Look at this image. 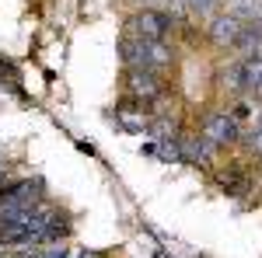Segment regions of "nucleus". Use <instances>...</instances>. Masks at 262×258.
<instances>
[{
  "label": "nucleus",
  "instance_id": "6e6552de",
  "mask_svg": "<svg viewBox=\"0 0 262 258\" xmlns=\"http://www.w3.org/2000/svg\"><path fill=\"white\" fill-rule=\"evenodd\" d=\"M168 63H171V49H168L161 39H150L147 42V66H150V70H161Z\"/></svg>",
  "mask_w": 262,
  "mask_h": 258
},
{
  "label": "nucleus",
  "instance_id": "9b49d317",
  "mask_svg": "<svg viewBox=\"0 0 262 258\" xmlns=\"http://www.w3.org/2000/svg\"><path fill=\"white\" fill-rule=\"evenodd\" d=\"M248 91L262 95V63H248Z\"/></svg>",
  "mask_w": 262,
  "mask_h": 258
},
{
  "label": "nucleus",
  "instance_id": "423d86ee",
  "mask_svg": "<svg viewBox=\"0 0 262 258\" xmlns=\"http://www.w3.org/2000/svg\"><path fill=\"white\" fill-rule=\"evenodd\" d=\"M147 42L150 39H143V35H126V39L119 42V56L126 66H147Z\"/></svg>",
  "mask_w": 262,
  "mask_h": 258
},
{
  "label": "nucleus",
  "instance_id": "1a4fd4ad",
  "mask_svg": "<svg viewBox=\"0 0 262 258\" xmlns=\"http://www.w3.org/2000/svg\"><path fill=\"white\" fill-rule=\"evenodd\" d=\"M116 119H119V126L129 129V133H143V129H147V115H143V112H129V105H119V108H116Z\"/></svg>",
  "mask_w": 262,
  "mask_h": 258
},
{
  "label": "nucleus",
  "instance_id": "20e7f679",
  "mask_svg": "<svg viewBox=\"0 0 262 258\" xmlns=\"http://www.w3.org/2000/svg\"><path fill=\"white\" fill-rule=\"evenodd\" d=\"M129 91H133V98L154 101L158 95H161L158 70H150V66H129Z\"/></svg>",
  "mask_w": 262,
  "mask_h": 258
},
{
  "label": "nucleus",
  "instance_id": "f8f14e48",
  "mask_svg": "<svg viewBox=\"0 0 262 258\" xmlns=\"http://www.w3.org/2000/svg\"><path fill=\"white\" fill-rule=\"evenodd\" d=\"M185 4H189L192 14H210V11L217 7V0H185Z\"/></svg>",
  "mask_w": 262,
  "mask_h": 258
},
{
  "label": "nucleus",
  "instance_id": "f03ea898",
  "mask_svg": "<svg viewBox=\"0 0 262 258\" xmlns=\"http://www.w3.org/2000/svg\"><path fill=\"white\" fill-rule=\"evenodd\" d=\"M203 136L213 139L217 147H227V143H234L238 139V115L231 112H217V115H206V122H203Z\"/></svg>",
  "mask_w": 262,
  "mask_h": 258
},
{
  "label": "nucleus",
  "instance_id": "f257e3e1",
  "mask_svg": "<svg viewBox=\"0 0 262 258\" xmlns=\"http://www.w3.org/2000/svg\"><path fill=\"white\" fill-rule=\"evenodd\" d=\"M46 199L39 178H25V181H11L4 192H0V209H32Z\"/></svg>",
  "mask_w": 262,
  "mask_h": 258
},
{
  "label": "nucleus",
  "instance_id": "4468645a",
  "mask_svg": "<svg viewBox=\"0 0 262 258\" xmlns=\"http://www.w3.org/2000/svg\"><path fill=\"white\" fill-rule=\"evenodd\" d=\"M4 171H7V160H4V157H0V175H4Z\"/></svg>",
  "mask_w": 262,
  "mask_h": 258
},
{
  "label": "nucleus",
  "instance_id": "7ed1b4c3",
  "mask_svg": "<svg viewBox=\"0 0 262 258\" xmlns=\"http://www.w3.org/2000/svg\"><path fill=\"white\" fill-rule=\"evenodd\" d=\"M242 35H245V25L234 11L231 14H217V18L210 21V39L217 42V45H238Z\"/></svg>",
  "mask_w": 262,
  "mask_h": 258
},
{
  "label": "nucleus",
  "instance_id": "ddd939ff",
  "mask_svg": "<svg viewBox=\"0 0 262 258\" xmlns=\"http://www.w3.org/2000/svg\"><path fill=\"white\" fill-rule=\"evenodd\" d=\"M39 258H67V248H63V244H49Z\"/></svg>",
  "mask_w": 262,
  "mask_h": 258
},
{
  "label": "nucleus",
  "instance_id": "39448f33",
  "mask_svg": "<svg viewBox=\"0 0 262 258\" xmlns=\"http://www.w3.org/2000/svg\"><path fill=\"white\" fill-rule=\"evenodd\" d=\"M133 32L143 35V39H164L168 14H161V11H140V14H133Z\"/></svg>",
  "mask_w": 262,
  "mask_h": 258
},
{
  "label": "nucleus",
  "instance_id": "9d476101",
  "mask_svg": "<svg viewBox=\"0 0 262 258\" xmlns=\"http://www.w3.org/2000/svg\"><path fill=\"white\" fill-rule=\"evenodd\" d=\"M0 84H4V87H7L11 95H25V91H21V77H18V66H14V63H11V60H4V56H0Z\"/></svg>",
  "mask_w": 262,
  "mask_h": 258
},
{
  "label": "nucleus",
  "instance_id": "0eeeda50",
  "mask_svg": "<svg viewBox=\"0 0 262 258\" xmlns=\"http://www.w3.org/2000/svg\"><path fill=\"white\" fill-rule=\"evenodd\" d=\"M213 139L206 136H192V139H182V160H192V164H210V154H213Z\"/></svg>",
  "mask_w": 262,
  "mask_h": 258
}]
</instances>
